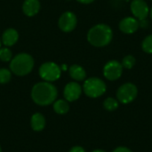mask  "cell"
<instances>
[{"label": "cell", "instance_id": "obj_7", "mask_svg": "<svg viewBox=\"0 0 152 152\" xmlns=\"http://www.w3.org/2000/svg\"><path fill=\"white\" fill-rule=\"evenodd\" d=\"M123 66L118 61H110L103 67V76L110 81L118 80L123 73Z\"/></svg>", "mask_w": 152, "mask_h": 152}, {"label": "cell", "instance_id": "obj_4", "mask_svg": "<svg viewBox=\"0 0 152 152\" xmlns=\"http://www.w3.org/2000/svg\"><path fill=\"white\" fill-rule=\"evenodd\" d=\"M82 89L86 96L90 98H98L105 94L107 86L101 78L90 77L85 81Z\"/></svg>", "mask_w": 152, "mask_h": 152}, {"label": "cell", "instance_id": "obj_6", "mask_svg": "<svg viewBox=\"0 0 152 152\" xmlns=\"http://www.w3.org/2000/svg\"><path fill=\"white\" fill-rule=\"evenodd\" d=\"M138 94V89L134 84L126 83L117 91V100L123 104L131 103L135 100Z\"/></svg>", "mask_w": 152, "mask_h": 152}, {"label": "cell", "instance_id": "obj_13", "mask_svg": "<svg viewBox=\"0 0 152 152\" xmlns=\"http://www.w3.org/2000/svg\"><path fill=\"white\" fill-rule=\"evenodd\" d=\"M19 39V33L14 28H7L4 31L2 35V43L5 46H12L17 43Z\"/></svg>", "mask_w": 152, "mask_h": 152}, {"label": "cell", "instance_id": "obj_11", "mask_svg": "<svg viewBox=\"0 0 152 152\" xmlns=\"http://www.w3.org/2000/svg\"><path fill=\"white\" fill-rule=\"evenodd\" d=\"M140 27L139 20L134 17H126L119 22V29L125 34H133Z\"/></svg>", "mask_w": 152, "mask_h": 152}, {"label": "cell", "instance_id": "obj_24", "mask_svg": "<svg viewBox=\"0 0 152 152\" xmlns=\"http://www.w3.org/2000/svg\"><path fill=\"white\" fill-rule=\"evenodd\" d=\"M77 2L81 3V4H91L93 3L94 0H77Z\"/></svg>", "mask_w": 152, "mask_h": 152}, {"label": "cell", "instance_id": "obj_23", "mask_svg": "<svg viewBox=\"0 0 152 152\" xmlns=\"http://www.w3.org/2000/svg\"><path fill=\"white\" fill-rule=\"evenodd\" d=\"M113 152H133L130 149L126 148V147H118L116 150H114Z\"/></svg>", "mask_w": 152, "mask_h": 152}, {"label": "cell", "instance_id": "obj_17", "mask_svg": "<svg viewBox=\"0 0 152 152\" xmlns=\"http://www.w3.org/2000/svg\"><path fill=\"white\" fill-rule=\"evenodd\" d=\"M103 107L108 111H114L118 108V101L115 98L109 97L103 102Z\"/></svg>", "mask_w": 152, "mask_h": 152}, {"label": "cell", "instance_id": "obj_22", "mask_svg": "<svg viewBox=\"0 0 152 152\" xmlns=\"http://www.w3.org/2000/svg\"><path fill=\"white\" fill-rule=\"evenodd\" d=\"M69 152H86V151L81 146H74L73 148L70 149V151Z\"/></svg>", "mask_w": 152, "mask_h": 152}, {"label": "cell", "instance_id": "obj_14", "mask_svg": "<svg viewBox=\"0 0 152 152\" xmlns=\"http://www.w3.org/2000/svg\"><path fill=\"white\" fill-rule=\"evenodd\" d=\"M46 125L45 118L41 113H34L30 118V126L35 132H41L45 129Z\"/></svg>", "mask_w": 152, "mask_h": 152}, {"label": "cell", "instance_id": "obj_8", "mask_svg": "<svg viewBox=\"0 0 152 152\" xmlns=\"http://www.w3.org/2000/svg\"><path fill=\"white\" fill-rule=\"evenodd\" d=\"M77 24V19L74 12H63L58 21L59 28L63 32H71L74 30Z\"/></svg>", "mask_w": 152, "mask_h": 152}, {"label": "cell", "instance_id": "obj_10", "mask_svg": "<svg viewBox=\"0 0 152 152\" xmlns=\"http://www.w3.org/2000/svg\"><path fill=\"white\" fill-rule=\"evenodd\" d=\"M82 87L77 82H69L68 83L63 91V95L66 101L75 102L79 99L82 94Z\"/></svg>", "mask_w": 152, "mask_h": 152}, {"label": "cell", "instance_id": "obj_12", "mask_svg": "<svg viewBox=\"0 0 152 152\" xmlns=\"http://www.w3.org/2000/svg\"><path fill=\"white\" fill-rule=\"evenodd\" d=\"M40 10V3L38 0H25L22 4V11L28 17L35 16Z\"/></svg>", "mask_w": 152, "mask_h": 152}, {"label": "cell", "instance_id": "obj_9", "mask_svg": "<svg viewBox=\"0 0 152 152\" xmlns=\"http://www.w3.org/2000/svg\"><path fill=\"white\" fill-rule=\"evenodd\" d=\"M130 9L134 18L138 20H146L150 15V7L144 0H133L130 5Z\"/></svg>", "mask_w": 152, "mask_h": 152}, {"label": "cell", "instance_id": "obj_19", "mask_svg": "<svg viewBox=\"0 0 152 152\" xmlns=\"http://www.w3.org/2000/svg\"><path fill=\"white\" fill-rule=\"evenodd\" d=\"M12 78V73L9 69L5 68L0 69V84H7Z\"/></svg>", "mask_w": 152, "mask_h": 152}, {"label": "cell", "instance_id": "obj_16", "mask_svg": "<svg viewBox=\"0 0 152 152\" xmlns=\"http://www.w3.org/2000/svg\"><path fill=\"white\" fill-rule=\"evenodd\" d=\"M53 110L55 113H57L59 115H64L69 112V104L68 101L60 99V100H56L53 103Z\"/></svg>", "mask_w": 152, "mask_h": 152}, {"label": "cell", "instance_id": "obj_25", "mask_svg": "<svg viewBox=\"0 0 152 152\" xmlns=\"http://www.w3.org/2000/svg\"><path fill=\"white\" fill-rule=\"evenodd\" d=\"M92 152H106V151H102V150H95V151H92Z\"/></svg>", "mask_w": 152, "mask_h": 152}, {"label": "cell", "instance_id": "obj_21", "mask_svg": "<svg viewBox=\"0 0 152 152\" xmlns=\"http://www.w3.org/2000/svg\"><path fill=\"white\" fill-rule=\"evenodd\" d=\"M142 48L143 50V52L147 53H152V34L147 36L142 43Z\"/></svg>", "mask_w": 152, "mask_h": 152}, {"label": "cell", "instance_id": "obj_15", "mask_svg": "<svg viewBox=\"0 0 152 152\" xmlns=\"http://www.w3.org/2000/svg\"><path fill=\"white\" fill-rule=\"evenodd\" d=\"M69 72L71 78H73L75 81H83L86 77V72L85 69L78 64H74L70 66V68L69 69Z\"/></svg>", "mask_w": 152, "mask_h": 152}, {"label": "cell", "instance_id": "obj_18", "mask_svg": "<svg viewBox=\"0 0 152 152\" xmlns=\"http://www.w3.org/2000/svg\"><path fill=\"white\" fill-rule=\"evenodd\" d=\"M135 63H136V60L133 55H126V57L123 58L122 62H121L123 68L126 69H131L132 68H134Z\"/></svg>", "mask_w": 152, "mask_h": 152}, {"label": "cell", "instance_id": "obj_26", "mask_svg": "<svg viewBox=\"0 0 152 152\" xmlns=\"http://www.w3.org/2000/svg\"><path fill=\"white\" fill-rule=\"evenodd\" d=\"M150 15H151V18L152 20V7L151 8V10H150Z\"/></svg>", "mask_w": 152, "mask_h": 152}, {"label": "cell", "instance_id": "obj_2", "mask_svg": "<svg viewBox=\"0 0 152 152\" xmlns=\"http://www.w3.org/2000/svg\"><path fill=\"white\" fill-rule=\"evenodd\" d=\"M113 38L111 28L103 23L92 27L87 33L88 42L95 47H103L108 45Z\"/></svg>", "mask_w": 152, "mask_h": 152}, {"label": "cell", "instance_id": "obj_28", "mask_svg": "<svg viewBox=\"0 0 152 152\" xmlns=\"http://www.w3.org/2000/svg\"><path fill=\"white\" fill-rule=\"evenodd\" d=\"M0 152H2V149H1V146H0Z\"/></svg>", "mask_w": 152, "mask_h": 152}, {"label": "cell", "instance_id": "obj_1", "mask_svg": "<svg viewBox=\"0 0 152 152\" xmlns=\"http://www.w3.org/2000/svg\"><path fill=\"white\" fill-rule=\"evenodd\" d=\"M58 90L51 82H39L34 85L31 90L33 102L39 106H48L56 101Z\"/></svg>", "mask_w": 152, "mask_h": 152}, {"label": "cell", "instance_id": "obj_5", "mask_svg": "<svg viewBox=\"0 0 152 152\" xmlns=\"http://www.w3.org/2000/svg\"><path fill=\"white\" fill-rule=\"evenodd\" d=\"M61 67L53 61H47L43 63L38 70L40 77L46 82H54L61 77Z\"/></svg>", "mask_w": 152, "mask_h": 152}, {"label": "cell", "instance_id": "obj_27", "mask_svg": "<svg viewBox=\"0 0 152 152\" xmlns=\"http://www.w3.org/2000/svg\"><path fill=\"white\" fill-rule=\"evenodd\" d=\"M1 43H2V41L0 40V48H1Z\"/></svg>", "mask_w": 152, "mask_h": 152}, {"label": "cell", "instance_id": "obj_3", "mask_svg": "<svg viewBox=\"0 0 152 152\" xmlns=\"http://www.w3.org/2000/svg\"><path fill=\"white\" fill-rule=\"evenodd\" d=\"M34 59L28 53H19L15 55L10 62L11 71L19 77L29 74L34 68Z\"/></svg>", "mask_w": 152, "mask_h": 152}, {"label": "cell", "instance_id": "obj_20", "mask_svg": "<svg viewBox=\"0 0 152 152\" xmlns=\"http://www.w3.org/2000/svg\"><path fill=\"white\" fill-rule=\"evenodd\" d=\"M12 53L8 47L0 48V60L4 62H7L12 61Z\"/></svg>", "mask_w": 152, "mask_h": 152}]
</instances>
